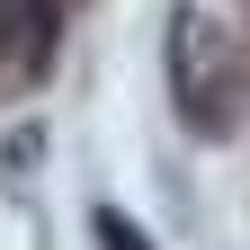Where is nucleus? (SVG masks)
<instances>
[{
	"mask_svg": "<svg viewBox=\"0 0 250 250\" xmlns=\"http://www.w3.org/2000/svg\"><path fill=\"white\" fill-rule=\"evenodd\" d=\"M170 89H179V116L197 134H232V45L206 9L170 18Z\"/></svg>",
	"mask_w": 250,
	"mask_h": 250,
	"instance_id": "obj_1",
	"label": "nucleus"
},
{
	"mask_svg": "<svg viewBox=\"0 0 250 250\" xmlns=\"http://www.w3.org/2000/svg\"><path fill=\"white\" fill-rule=\"evenodd\" d=\"M89 232H99V250H152V232L134 224V214H116V206H99V214H89Z\"/></svg>",
	"mask_w": 250,
	"mask_h": 250,
	"instance_id": "obj_2",
	"label": "nucleus"
}]
</instances>
